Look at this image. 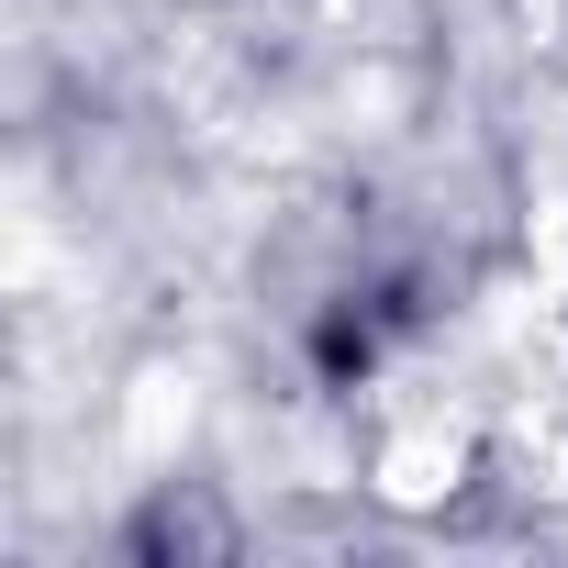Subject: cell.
<instances>
[{
  "label": "cell",
  "mask_w": 568,
  "mask_h": 568,
  "mask_svg": "<svg viewBox=\"0 0 568 568\" xmlns=\"http://www.w3.org/2000/svg\"><path fill=\"white\" fill-rule=\"evenodd\" d=\"M123 557H234V513L201 501V490H156L123 524Z\"/></svg>",
  "instance_id": "1"
}]
</instances>
